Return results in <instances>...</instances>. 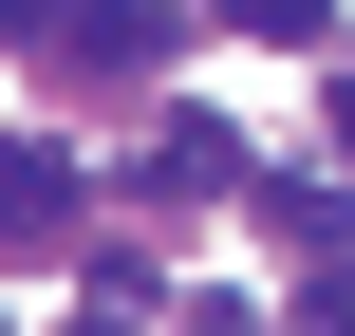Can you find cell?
Segmentation results:
<instances>
[{
  "label": "cell",
  "mask_w": 355,
  "mask_h": 336,
  "mask_svg": "<svg viewBox=\"0 0 355 336\" xmlns=\"http://www.w3.org/2000/svg\"><path fill=\"white\" fill-rule=\"evenodd\" d=\"M56 56H75V75H150V56H168V0H75Z\"/></svg>",
  "instance_id": "2"
},
{
  "label": "cell",
  "mask_w": 355,
  "mask_h": 336,
  "mask_svg": "<svg viewBox=\"0 0 355 336\" xmlns=\"http://www.w3.org/2000/svg\"><path fill=\"white\" fill-rule=\"evenodd\" d=\"M318 318H337V336H355V281H318Z\"/></svg>",
  "instance_id": "8"
},
{
  "label": "cell",
  "mask_w": 355,
  "mask_h": 336,
  "mask_svg": "<svg viewBox=\"0 0 355 336\" xmlns=\"http://www.w3.org/2000/svg\"><path fill=\"white\" fill-rule=\"evenodd\" d=\"M56 19H75V0H0V37H56Z\"/></svg>",
  "instance_id": "6"
},
{
  "label": "cell",
  "mask_w": 355,
  "mask_h": 336,
  "mask_svg": "<svg viewBox=\"0 0 355 336\" xmlns=\"http://www.w3.org/2000/svg\"><path fill=\"white\" fill-rule=\"evenodd\" d=\"M337 150H355V75H337Z\"/></svg>",
  "instance_id": "9"
},
{
  "label": "cell",
  "mask_w": 355,
  "mask_h": 336,
  "mask_svg": "<svg viewBox=\"0 0 355 336\" xmlns=\"http://www.w3.org/2000/svg\"><path fill=\"white\" fill-rule=\"evenodd\" d=\"M0 243H19V262H56V243H75V150L0 131Z\"/></svg>",
  "instance_id": "1"
},
{
  "label": "cell",
  "mask_w": 355,
  "mask_h": 336,
  "mask_svg": "<svg viewBox=\"0 0 355 336\" xmlns=\"http://www.w3.org/2000/svg\"><path fill=\"white\" fill-rule=\"evenodd\" d=\"M75 336H131V299H75Z\"/></svg>",
  "instance_id": "7"
},
{
  "label": "cell",
  "mask_w": 355,
  "mask_h": 336,
  "mask_svg": "<svg viewBox=\"0 0 355 336\" xmlns=\"http://www.w3.org/2000/svg\"><path fill=\"white\" fill-rule=\"evenodd\" d=\"M168 336H281V318H262V299H187Z\"/></svg>",
  "instance_id": "5"
},
{
  "label": "cell",
  "mask_w": 355,
  "mask_h": 336,
  "mask_svg": "<svg viewBox=\"0 0 355 336\" xmlns=\"http://www.w3.org/2000/svg\"><path fill=\"white\" fill-rule=\"evenodd\" d=\"M243 37H337V0H225Z\"/></svg>",
  "instance_id": "4"
},
{
  "label": "cell",
  "mask_w": 355,
  "mask_h": 336,
  "mask_svg": "<svg viewBox=\"0 0 355 336\" xmlns=\"http://www.w3.org/2000/svg\"><path fill=\"white\" fill-rule=\"evenodd\" d=\"M337 224H355L337 187H262V243H281V262H337Z\"/></svg>",
  "instance_id": "3"
}]
</instances>
